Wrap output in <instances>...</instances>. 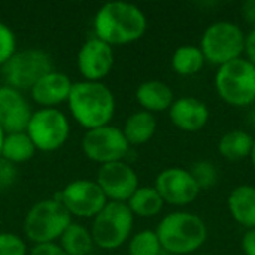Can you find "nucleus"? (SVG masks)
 <instances>
[{"mask_svg": "<svg viewBox=\"0 0 255 255\" xmlns=\"http://www.w3.org/2000/svg\"><path fill=\"white\" fill-rule=\"evenodd\" d=\"M157 131V120L154 114L137 111L131 114L123 127V133L130 146H139L149 142Z\"/></svg>", "mask_w": 255, "mask_h": 255, "instance_id": "20", "label": "nucleus"}, {"mask_svg": "<svg viewBox=\"0 0 255 255\" xmlns=\"http://www.w3.org/2000/svg\"><path fill=\"white\" fill-rule=\"evenodd\" d=\"M96 182L102 188L108 202L127 203L139 188L137 173L124 161L102 164L97 170Z\"/></svg>", "mask_w": 255, "mask_h": 255, "instance_id": "12", "label": "nucleus"}, {"mask_svg": "<svg viewBox=\"0 0 255 255\" xmlns=\"http://www.w3.org/2000/svg\"><path fill=\"white\" fill-rule=\"evenodd\" d=\"M136 100L146 112H163L173 105L172 88L158 79H149L142 82L136 90Z\"/></svg>", "mask_w": 255, "mask_h": 255, "instance_id": "18", "label": "nucleus"}, {"mask_svg": "<svg viewBox=\"0 0 255 255\" xmlns=\"http://www.w3.org/2000/svg\"><path fill=\"white\" fill-rule=\"evenodd\" d=\"M245 39L247 36L239 25L230 21H217L205 30L200 49L205 60L212 64L223 66L241 58L245 52Z\"/></svg>", "mask_w": 255, "mask_h": 255, "instance_id": "7", "label": "nucleus"}, {"mask_svg": "<svg viewBox=\"0 0 255 255\" xmlns=\"http://www.w3.org/2000/svg\"><path fill=\"white\" fill-rule=\"evenodd\" d=\"M161 248L170 254L185 255L197 251L208 239L205 221L191 212H172L166 215L155 230Z\"/></svg>", "mask_w": 255, "mask_h": 255, "instance_id": "3", "label": "nucleus"}, {"mask_svg": "<svg viewBox=\"0 0 255 255\" xmlns=\"http://www.w3.org/2000/svg\"><path fill=\"white\" fill-rule=\"evenodd\" d=\"M0 255H28L27 244L21 236L3 232L0 233Z\"/></svg>", "mask_w": 255, "mask_h": 255, "instance_id": "29", "label": "nucleus"}, {"mask_svg": "<svg viewBox=\"0 0 255 255\" xmlns=\"http://www.w3.org/2000/svg\"><path fill=\"white\" fill-rule=\"evenodd\" d=\"M52 70L54 66L48 52L37 48H27L24 51H16L3 66V78L6 85L22 91L31 90L42 76Z\"/></svg>", "mask_w": 255, "mask_h": 255, "instance_id": "9", "label": "nucleus"}, {"mask_svg": "<svg viewBox=\"0 0 255 255\" xmlns=\"http://www.w3.org/2000/svg\"><path fill=\"white\" fill-rule=\"evenodd\" d=\"M16 169L15 164L0 158V190H6L9 188L15 179H16Z\"/></svg>", "mask_w": 255, "mask_h": 255, "instance_id": "30", "label": "nucleus"}, {"mask_svg": "<svg viewBox=\"0 0 255 255\" xmlns=\"http://www.w3.org/2000/svg\"><path fill=\"white\" fill-rule=\"evenodd\" d=\"M202 255H206V254H202Z\"/></svg>", "mask_w": 255, "mask_h": 255, "instance_id": "37", "label": "nucleus"}, {"mask_svg": "<svg viewBox=\"0 0 255 255\" xmlns=\"http://www.w3.org/2000/svg\"><path fill=\"white\" fill-rule=\"evenodd\" d=\"M16 52V37L12 28L0 21V66L3 67Z\"/></svg>", "mask_w": 255, "mask_h": 255, "instance_id": "28", "label": "nucleus"}, {"mask_svg": "<svg viewBox=\"0 0 255 255\" xmlns=\"http://www.w3.org/2000/svg\"><path fill=\"white\" fill-rule=\"evenodd\" d=\"M172 123L184 131H199L209 120V108L194 97H181L169 109Z\"/></svg>", "mask_w": 255, "mask_h": 255, "instance_id": "17", "label": "nucleus"}, {"mask_svg": "<svg viewBox=\"0 0 255 255\" xmlns=\"http://www.w3.org/2000/svg\"><path fill=\"white\" fill-rule=\"evenodd\" d=\"M254 139L244 130L227 131L218 142L220 154L229 161H241L251 155Z\"/></svg>", "mask_w": 255, "mask_h": 255, "instance_id": "22", "label": "nucleus"}, {"mask_svg": "<svg viewBox=\"0 0 255 255\" xmlns=\"http://www.w3.org/2000/svg\"><path fill=\"white\" fill-rule=\"evenodd\" d=\"M127 206L134 217L137 215L142 218H151L163 211L164 200L154 187H139L128 199Z\"/></svg>", "mask_w": 255, "mask_h": 255, "instance_id": "23", "label": "nucleus"}, {"mask_svg": "<svg viewBox=\"0 0 255 255\" xmlns=\"http://www.w3.org/2000/svg\"><path fill=\"white\" fill-rule=\"evenodd\" d=\"M146 27L148 21L142 9L127 1L105 3L96 12L93 21L96 37L111 46L139 40Z\"/></svg>", "mask_w": 255, "mask_h": 255, "instance_id": "1", "label": "nucleus"}, {"mask_svg": "<svg viewBox=\"0 0 255 255\" xmlns=\"http://www.w3.org/2000/svg\"><path fill=\"white\" fill-rule=\"evenodd\" d=\"M250 158H251V163H253V167H254V170H255V139H254V145H253V151H251Z\"/></svg>", "mask_w": 255, "mask_h": 255, "instance_id": "36", "label": "nucleus"}, {"mask_svg": "<svg viewBox=\"0 0 255 255\" xmlns=\"http://www.w3.org/2000/svg\"><path fill=\"white\" fill-rule=\"evenodd\" d=\"M25 133L37 151L54 152L64 146L70 134L67 117L57 108H40L31 114Z\"/></svg>", "mask_w": 255, "mask_h": 255, "instance_id": "8", "label": "nucleus"}, {"mask_svg": "<svg viewBox=\"0 0 255 255\" xmlns=\"http://www.w3.org/2000/svg\"><path fill=\"white\" fill-rule=\"evenodd\" d=\"M190 173H191L193 179L196 181V184L199 185L200 190L212 188L218 181V172H217L215 166L209 161L194 163Z\"/></svg>", "mask_w": 255, "mask_h": 255, "instance_id": "27", "label": "nucleus"}, {"mask_svg": "<svg viewBox=\"0 0 255 255\" xmlns=\"http://www.w3.org/2000/svg\"><path fill=\"white\" fill-rule=\"evenodd\" d=\"M242 251L245 255H255V229L247 230L241 242Z\"/></svg>", "mask_w": 255, "mask_h": 255, "instance_id": "32", "label": "nucleus"}, {"mask_svg": "<svg viewBox=\"0 0 255 255\" xmlns=\"http://www.w3.org/2000/svg\"><path fill=\"white\" fill-rule=\"evenodd\" d=\"M58 241V245L67 255H91L94 248V241L90 229L73 221L64 230Z\"/></svg>", "mask_w": 255, "mask_h": 255, "instance_id": "21", "label": "nucleus"}, {"mask_svg": "<svg viewBox=\"0 0 255 255\" xmlns=\"http://www.w3.org/2000/svg\"><path fill=\"white\" fill-rule=\"evenodd\" d=\"M81 148L88 160L100 166L123 161L130 151V145L123 133V128L111 124L87 130L82 137Z\"/></svg>", "mask_w": 255, "mask_h": 255, "instance_id": "10", "label": "nucleus"}, {"mask_svg": "<svg viewBox=\"0 0 255 255\" xmlns=\"http://www.w3.org/2000/svg\"><path fill=\"white\" fill-rule=\"evenodd\" d=\"M229 212L233 220L247 227L248 230L255 229V187L239 185L227 199Z\"/></svg>", "mask_w": 255, "mask_h": 255, "instance_id": "19", "label": "nucleus"}, {"mask_svg": "<svg viewBox=\"0 0 255 255\" xmlns=\"http://www.w3.org/2000/svg\"><path fill=\"white\" fill-rule=\"evenodd\" d=\"M72 224V215L57 199L34 203L24 218V235L34 245L57 242Z\"/></svg>", "mask_w": 255, "mask_h": 255, "instance_id": "4", "label": "nucleus"}, {"mask_svg": "<svg viewBox=\"0 0 255 255\" xmlns=\"http://www.w3.org/2000/svg\"><path fill=\"white\" fill-rule=\"evenodd\" d=\"M245 54L247 60L255 66V28H253L245 39Z\"/></svg>", "mask_w": 255, "mask_h": 255, "instance_id": "34", "label": "nucleus"}, {"mask_svg": "<svg viewBox=\"0 0 255 255\" xmlns=\"http://www.w3.org/2000/svg\"><path fill=\"white\" fill-rule=\"evenodd\" d=\"M205 61L206 60L200 48L194 45H182L173 52L172 67L176 73L190 76V75L200 72Z\"/></svg>", "mask_w": 255, "mask_h": 255, "instance_id": "25", "label": "nucleus"}, {"mask_svg": "<svg viewBox=\"0 0 255 255\" xmlns=\"http://www.w3.org/2000/svg\"><path fill=\"white\" fill-rule=\"evenodd\" d=\"M218 96L232 106H248L255 102V66L245 58H236L218 67L215 75Z\"/></svg>", "mask_w": 255, "mask_h": 255, "instance_id": "6", "label": "nucleus"}, {"mask_svg": "<svg viewBox=\"0 0 255 255\" xmlns=\"http://www.w3.org/2000/svg\"><path fill=\"white\" fill-rule=\"evenodd\" d=\"M31 108L21 91L9 87H0V126L9 133L25 131L31 118Z\"/></svg>", "mask_w": 255, "mask_h": 255, "instance_id": "15", "label": "nucleus"}, {"mask_svg": "<svg viewBox=\"0 0 255 255\" xmlns=\"http://www.w3.org/2000/svg\"><path fill=\"white\" fill-rule=\"evenodd\" d=\"M114 49L111 45L97 39L96 36L85 40L78 51L76 66L84 78L90 82H102L114 67Z\"/></svg>", "mask_w": 255, "mask_h": 255, "instance_id": "13", "label": "nucleus"}, {"mask_svg": "<svg viewBox=\"0 0 255 255\" xmlns=\"http://www.w3.org/2000/svg\"><path fill=\"white\" fill-rule=\"evenodd\" d=\"M161 251L158 236L152 230H142L128 242V255H160Z\"/></svg>", "mask_w": 255, "mask_h": 255, "instance_id": "26", "label": "nucleus"}, {"mask_svg": "<svg viewBox=\"0 0 255 255\" xmlns=\"http://www.w3.org/2000/svg\"><path fill=\"white\" fill-rule=\"evenodd\" d=\"M67 105L72 118L87 130L108 126L115 114L114 93L103 82H73Z\"/></svg>", "mask_w": 255, "mask_h": 255, "instance_id": "2", "label": "nucleus"}, {"mask_svg": "<svg viewBox=\"0 0 255 255\" xmlns=\"http://www.w3.org/2000/svg\"><path fill=\"white\" fill-rule=\"evenodd\" d=\"M154 188L158 191L164 203L175 206L193 203L200 193V188L193 179L190 170L181 167H169L163 170L157 176Z\"/></svg>", "mask_w": 255, "mask_h": 255, "instance_id": "14", "label": "nucleus"}, {"mask_svg": "<svg viewBox=\"0 0 255 255\" xmlns=\"http://www.w3.org/2000/svg\"><path fill=\"white\" fill-rule=\"evenodd\" d=\"M54 199L61 202L72 217L78 218H94L108 203L102 188L90 179L72 181Z\"/></svg>", "mask_w": 255, "mask_h": 255, "instance_id": "11", "label": "nucleus"}, {"mask_svg": "<svg viewBox=\"0 0 255 255\" xmlns=\"http://www.w3.org/2000/svg\"><path fill=\"white\" fill-rule=\"evenodd\" d=\"M73 82L63 73L52 70L42 76L30 90L31 99L42 108H55L67 102Z\"/></svg>", "mask_w": 255, "mask_h": 255, "instance_id": "16", "label": "nucleus"}, {"mask_svg": "<svg viewBox=\"0 0 255 255\" xmlns=\"http://www.w3.org/2000/svg\"><path fill=\"white\" fill-rule=\"evenodd\" d=\"M28 255H67L61 247L54 242V244H40V245H34L30 251Z\"/></svg>", "mask_w": 255, "mask_h": 255, "instance_id": "31", "label": "nucleus"}, {"mask_svg": "<svg viewBox=\"0 0 255 255\" xmlns=\"http://www.w3.org/2000/svg\"><path fill=\"white\" fill-rule=\"evenodd\" d=\"M6 137V131L3 130V127L0 126V158H1V149H3V142Z\"/></svg>", "mask_w": 255, "mask_h": 255, "instance_id": "35", "label": "nucleus"}, {"mask_svg": "<svg viewBox=\"0 0 255 255\" xmlns=\"http://www.w3.org/2000/svg\"><path fill=\"white\" fill-rule=\"evenodd\" d=\"M36 146L28 137L25 131L21 133H9L4 137L3 149H1V158L12 163L19 164L31 160L36 154Z\"/></svg>", "mask_w": 255, "mask_h": 255, "instance_id": "24", "label": "nucleus"}, {"mask_svg": "<svg viewBox=\"0 0 255 255\" xmlns=\"http://www.w3.org/2000/svg\"><path fill=\"white\" fill-rule=\"evenodd\" d=\"M241 13H242V18L255 28V0L244 1L241 7Z\"/></svg>", "mask_w": 255, "mask_h": 255, "instance_id": "33", "label": "nucleus"}, {"mask_svg": "<svg viewBox=\"0 0 255 255\" xmlns=\"http://www.w3.org/2000/svg\"><path fill=\"white\" fill-rule=\"evenodd\" d=\"M133 224L134 215L127 203L108 202L93 218L90 232L94 245L106 251H114L123 247L130 239Z\"/></svg>", "mask_w": 255, "mask_h": 255, "instance_id": "5", "label": "nucleus"}]
</instances>
